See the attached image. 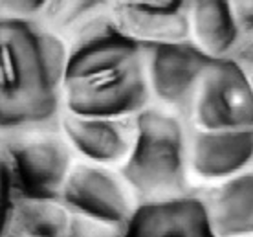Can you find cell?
<instances>
[{
    "label": "cell",
    "instance_id": "obj_5",
    "mask_svg": "<svg viewBox=\"0 0 253 237\" xmlns=\"http://www.w3.org/2000/svg\"><path fill=\"white\" fill-rule=\"evenodd\" d=\"M143 46L151 94L180 114L193 116L196 94L213 55L193 39Z\"/></svg>",
    "mask_w": 253,
    "mask_h": 237
},
{
    "label": "cell",
    "instance_id": "obj_9",
    "mask_svg": "<svg viewBox=\"0 0 253 237\" xmlns=\"http://www.w3.org/2000/svg\"><path fill=\"white\" fill-rule=\"evenodd\" d=\"M121 237H216V234L204 199L185 193L139 202Z\"/></svg>",
    "mask_w": 253,
    "mask_h": 237
},
{
    "label": "cell",
    "instance_id": "obj_7",
    "mask_svg": "<svg viewBox=\"0 0 253 237\" xmlns=\"http://www.w3.org/2000/svg\"><path fill=\"white\" fill-rule=\"evenodd\" d=\"M59 200L68 212L118 228H123L136 210L132 191L123 177L97 164H74Z\"/></svg>",
    "mask_w": 253,
    "mask_h": 237
},
{
    "label": "cell",
    "instance_id": "obj_13",
    "mask_svg": "<svg viewBox=\"0 0 253 237\" xmlns=\"http://www.w3.org/2000/svg\"><path fill=\"white\" fill-rule=\"evenodd\" d=\"M70 212L61 200L17 195L0 237H66Z\"/></svg>",
    "mask_w": 253,
    "mask_h": 237
},
{
    "label": "cell",
    "instance_id": "obj_1",
    "mask_svg": "<svg viewBox=\"0 0 253 237\" xmlns=\"http://www.w3.org/2000/svg\"><path fill=\"white\" fill-rule=\"evenodd\" d=\"M151 99L145 46L120 32L110 17L79 28L66 53L64 110L79 116H136Z\"/></svg>",
    "mask_w": 253,
    "mask_h": 237
},
{
    "label": "cell",
    "instance_id": "obj_18",
    "mask_svg": "<svg viewBox=\"0 0 253 237\" xmlns=\"http://www.w3.org/2000/svg\"><path fill=\"white\" fill-rule=\"evenodd\" d=\"M48 0H0V13L20 19H35L44 11Z\"/></svg>",
    "mask_w": 253,
    "mask_h": 237
},
{
    "label": "cell",
    "instance_id": "obj_4",
    "mask_svg": "<svg viewBox=\"0 0 253 237\" xmlns=\"http://www.w3.org/2000/svg\"><path fill=\"white\" fill-rule=\"evenodd\" d=\"M48 127L51 125L0 133V149L9 160L20 197L59 200L74 166L68 140Z\"/></svg>",
    "mask_w": 253,
    "mask_h": 237
},
{
    "label": "cell",
    "instance_id": "obj_12",
    "mask_svg": "<svg viewBox=\"0 0 253 237\" xmlns=\"http://www.w3.org/2000/svg\"><path fill=\"white\" fill-rule=\"evenodd\" d=\"M204 202L216 237L253 236V169L222 182Z\"/></svg>",
    "mask_w": 253,
    "mask_h": 237
},
{
    "label": "cell",
    "instance_id": "obj_17",
    "mask_svg": "<svg viewBox=\"0 0 253 237\" xmlns=\"http://www.w3.org/2000/svg\"><path fill=\"white\" fill-rule=\"evenodd\" d=\"M15 197H17V190H15L11 166H9L6 153L0 149V228L6 221Z\"/></svg>",
    "mask_w": 253,
    "mask_h": 237
},
{
    "label": "cell",
    "instance_id": "obj_3",
    "mask_svg": "<svg viewBox=\"0 0 253 237\" xmlns=\"http://www.w3.org/2000/svg\"><path fill=\"white\" fill-rule=\"evenodd\" d=\"M132 147L121 177L141 202L171 199L187 191V143L178 118L145 107L134 116Z\"/></svg>",
    "mask_w": 253,
    "mask_h": 237
},
{
    "label": "cell",
    "instance_id": "obj_10",
    "mask_svg": "<svg viewBox=\"0 0 253 237\" xmlns=\"http://www.w3.org/2000/svg\"><path fill=\"white\" fill-rule=\"evenodd\" d=\"M125 118L79 116L64 110L59 116L61 131L70 147L95 164H123L132 147L136 123Z\"/></svg>",
    "mask_w": 253,
    "mask_h": 237
},
{
    "label": "cell",
    "instance_id": "obj_20",
    "mask_svg": "<svg viewBox=\"0 0 253 237\" xmlns=\"http://www.w3.org/2000/svg\"><path fill=\"white\" fill-rule=\"evenodd\" d=\"M231 57L241 64V68L248 77V83H250V87L253 90V41L244 43V45L239 43V46L231 53Z\"/></svg>",
    "mask_w": 253,
    "mask_h": 237
},
{
    "label": "cell",
    "instance_id": "obj_8",
    "mask_svg": "<svg viewBox=\"0 0 253 237\" xmlns=\"http://www.w3.org/2000/svg\"><path fill=\"white\" fill-rule=\"evenodd\" d=\"M108 17L139 45L191 39V0H116Z\"/></svg>",
    "mask_w": 253,
    "mask_h": 237
},
{
    "label": "cell",
    "instance_id": "obj_21",
    "mask_svg": "<svg viewBox=\"0 0 253 237\" xmlns=\"http://www.w3.org/2000/svg\"><path fill=\"white\" fill-rule=\"evenodd\" d=\"M248 237H253V236H248Z\"/></svg>",
    "mask_w": 253,
    "mask_h": 237
},
{
    "label": "cell",
    "instance_id": "obj_14",
    "mask_svg": "<svg viewBox=\"0 0 253 237\" xmlns=\"http://www.w3.org/2000/svg\"><path fill=\"white\" fill-rule=\"evenodd\" d=\"M191 35L209 55H231L239 46L241 32L235 24L229 0H191Z\"/></svg>",
    "mask_w": 253,
    "mask_h": 237
},
{
    "label": "cell",
    "instance_id": "obj_15",
    "mask_svg": "<svg viewBox=\"0 0 253 237\" xmlns=\"http://www.w3.org/2000/svg\"><path fill=\"white\" fill-rule=\"evenodd\" d=\"M114 2L116 0H48L44 11L41 13V22L61 35V32L81 28L88 20L99 17V13Z\"/></svg>",
    "mask_w": 253,
    "mask_h": 237
},
{
    "label": "cell",
    "instance_id": "obj_6",
    "mask_svg": "<svg viewBox=\"0 0 253 237\" xmlns=\"http://www.w3.org/2000/svg\"><path fill=\"white\" fill-rule=\"evenodd\" d=\"M193 118L204 131L253 127V90L231 55L213 57L196 94Z\"/></svg>",
    "mask_w": 253,
    "mask_h": 237
},
{
    "label": "cell",
    "instance_id": "obj_2",
    "mask_svg": "<svg viewBox=\"0 0 253 237\" xmlns=\"http://www.w3.org/2000/svg\"><path fill=\"white\" fill-rule=\"evenodd\" d=\"M68 48L35 19L0 13V133L53 125Z\"/></svg>",
    "mask_w": 253,
    "mask_h": 237
},
{
    "label": "cell",
    "instance_id": "obj_19",
    "mask_svg": "<svg viewBox=\"0 0 253 237\" xmlns=\"http://www.w3.org/2000/svg\"><path fill=\"white\" fill-rule=\"evenodd\" d=\"M241 37H253V0H229Z\"/></svg>",
    "mask_w": 253,
    "mask_h": 237
},
{
    "label": "cell",
    "instance_id": "obj_16",
    "mask_svg": "<svg viewBox=\"0 0 253 237\" xmlns=\"http://www.w3.org/2000/svg\"><path fill=\"white\" fill-rule=\"evenodd\" d=\"M121 232H123V228L70 212L66 237H121Z\"/></svg>",
    "mask_w": 253,
    "mask_h": 237
},
{
    "label": "cell",
    "instance_id": "obj_11",
    "mask_svg": "<svg viewBox=\"0 0 253 237\" xmlns=\"http://www.w3.org/2000/svg\"><path fill=\"white\" fill-rule=\"evenodd\" d=\"M191 167L206 180H220L241 173L253 160V127L204 131L191 143Z\"/></svg>",
    "mask_w": 253,
    "mask_h": 237
}]
</instances>
